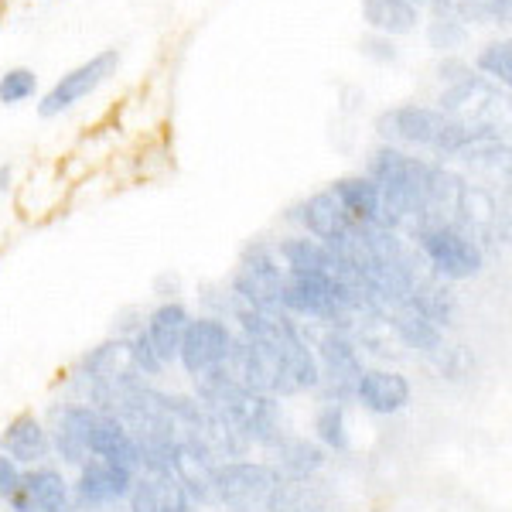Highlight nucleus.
I'll return each instance as SVG.
<instances>
[{"label": "nucleus", "mask_w": 512, "mask_h": 512, "mask_svg": "<svg viewBox=\"0 0 512 512\" xmlns=\"http://www.w3.org/2000/svg\"><path fill=\"white\" fill-rule=\"evenodd\" d=\"M198 403H202L212 417H219L229 431H236L246 444L274 448L280 437H284L277 396L246 390V386L233 383L222 369L198 379Z\"/></svg>", "instance_id": "1"}, {"label": "nucleus", "mask_w": 512, "mask_h": 512, "mask_svg": "<svg viewBox=\"0 0 512 512\" xmlns=\"http://www.w3.org/2000/svg\"><path fill=\"white\" fill-rule=\"evenodd\" d=\"M427 171L431 164L410 158L400 147H376L369 158L366 178L376 181L379 188V205H383V226L386 229H403L410 233L417 229L420 212H424V188H427Z\"/></svg>", "instance_id": "2"}, {"label": "nucleus", "mask_w": 512, "mask_h": 512, "mask_svg": "<svg viewBox=\"0 0 512 512\" xmlns=\"http://www.w3.org/2000/svg\"><path fill=\"white\" fill-rule=\"evenodd\" d=\"M379 137L390 147H424V151H437L444 158H451L454 147L468 137V130L458 120H451L448 113L431 110V106H393L376 117Z\"/></svg>", "instance_id": "3"}, {"label": "nucleus", "mask_w": 512, "mask_h": 512, "mask_svg": "<svg viewBox=\"0 0 512 512\" xmlns=\"http://www.w3.org/2000/svg\"><path fill=\"white\" fill-rule=\"evenodd\" d=\"M420 260L437 280H475L485 270V250L458 226H420L417 233Z\"/></svg>", "instance_id": "4"}, {"label": "nucleus", "mask_w": 512, "mask_h": 512, "mask_svg": "<svg viewBox=\"0 0 512 512\" xmlns=\"http://www.w3.org/2000/svg\"><path fill=\"white\" fill-rule=\"evenodd\" d=\"M308 345L315 349V359L321 369V383L315 390L321 393V403L355 400V383H359L362 369H366L355 335L345 332V328H321L315 335V342H308Z\"/></svg>", "instance_id": "5"}, {"label": "nucleus", "mask_w": 512, "mask_h": 512, "mask_svg": "<svg viewBox=\"0 0 512 512\" xmlns=\"http://www.w3.org/2000/svg\"><path fill=\"white\" fill-rule=\"evenodd\" d=\"M284 482L270 461H222L216 468L219 506L226 512H267Z\"/></svg>", "instance_id": "6"}, {"label": "nucleus", "mask_w": 512, "mask_h": 512, "mask_svg": "<svg viewBox=\"0 0 512 512\" xmlns=\"http://www.w3.org/2000/svg\"><path fill=\"white\" fill-rule=\"evenodd\" d=\"M280 287H284V267L274 243H253L246 246L243 260H239L229 291L239 301L253 304L260 311H280Z\"/></svg>", "instance_id": "7"}, {"label": "nucleus", "mask_w": 512, "mask_h": 512, "mask_svg": "<svg viewBox=\"0 0 512 512\" xmlns=\"http://www.w3.org/2000/svg\"><path fill=\"white\" fill-rule=\"evenodd\" d=\"M229 349H233V328H229V321H222L216 315H202L188 321L178 345V362L188 376L205 379L226 366Z\"/></svg>", "instance_id": "8"}, {"label": "nucleus", "mask_w": 512, "mask_h": 512, "mask_svg": "<svg viewBox=\"0 0 512 512\" xmlns=\"http://www.w3.org/2000/svg\"><path fill=\"white\" fill-rule=\"evenodd\" d=\"M117 69H120V52H117V48H106V52L93 55L89 62H82L72 72H65V76L55 82L45 96H41L38 113L45 120H52V117H59V113H65V110H72V106L82 103L86 96H93L106 79L117 76Z\"/></svg>", "instance_id": "9"}, {"label": "nucleus", "mask_w": 512, "mask_h": 512, "mask_svg": "<svg viewBox=\"0 0 512 512\" xmlns=\"http://www.w3.org/2000/svg\"><path fill=\"white\" fill-rule=\"evenodd\" d=\"M437 103V110L458 120L465 130H499V103H506V96H499V89L482 76H468L444 89Z\"/></svg>", "instance_id": "10"}, {"label": "nucleus", "mask_w": 512, "mask_h": 512, "mask_svg": "<svg viewBox=\"0 0 512 512\" xmlns=\"http://www.w3.org/2000/svg\"><path fill=\"white\" fill-rule=\"evenodd\" d=\"M137 482V472L123 465H113V461L103 458H89L79 465V478L72 485V499H76L79 509H106V506H117L130 495Z\"/></svg>", "instance_id": "11"}, {"label": "nucleus", "mask_w": 512, "mask_h": 512, "mask_svg": "<svg viewBox=\"0 0 512 512\" xmlns=\"http://www.w3.org/2000/svg\"><path fill=\"white\" fill-rule=\"evenodd\" d=\"M454 226L465 229L482 250H485V243L499 246V243H506V236H509L506 216H502L495 195L482 185H468V181L461 185L458 205H454Z\"/></svg>", "instance_id": "12"}, {"label": "nucleus", "mask_w": 512, "mask_h": 512, "mask_svg": "<svg viewBox=\"0 0 512 512\" xmlns=\"http://www.w3.org/2000/svg\"><path fill=\"white\" fill-rule=\"evenodd\" d=\"M11 512H72L76 499H72V485L65 475L52 465H35L21 472V482L14 495L7 499Z\"/></svg>", "instance_id": "13"}, {"label": "nucleus", "mask_w": 512, "mask_h": 512, "mask_svg": "<svg viewBox=\"0 0 512 512\" xmlns=\"http://www.w3.org/2000/svg\"><path fill=\"white\" fill-rule=\"evenodd\" d=\"M216 468L219 461L205 448H198L195 441H175V448H171V475L178 478V485L195 506H219Z\"/></svg>", "instance_id": "14"}, {"label": "nucleus", "mask_w": 512, "mask_h": 512, "mask_svg": "<svg viewBox=\"0 0 512 512\" xmlns=\"http://www.w3.org/2000/svg\"><path fill=\"white\" fill-rule=\"evenodd\" d=\"M274 345L277 355V396H297V393H315L321 383V369L315 359V349L301 332L287 335Z\"/></svg>", "instance_id": "15"}, {"label": "nucleus", "mask_w": 512, "mask_h": 512, "mask_svg": "<svg viewBox=\"0 0 512 512\" xmlns=\"http://www.w3.org/2000/svg\"><path fill=\"white\" fill-rule=\"evenodd\" d=\"M76 376H79V383H86V386H117V383L144 379L137 373V362H134V352H130L127 338H106L96 349H89L79 359Z\"/></svg>", "instance_id": "16"}, {"label": "nucleus", "mask_w": 512, "mask_h": 512, "mask_svg": "<svg viewBox=\"0 0 512 512\" xmlns=\"http://www.w3.org/2000/svg\"><path fill=\"white\" fill-rule=\"evenodd\" d=\"M410 396H414V386L400 369H362L359 383H355V400L376 417H393L407 410Z\"/></svg>", "instance_id": "17"}, {"label": "nucleus", "mask_w": 512, "mask_h": 512, "mask_svg": "<svg viewBox=\"0 0 512 512\" xmlns=\"http://www.w3.org/2000/svg\"><path fill=\"white\" fill-rule=\"evenodd\" d=\"M297 219H301L304 233L321 239V243H325L332 253H338L345 243H349V239L355 236V229H362V226H355L349 216H345L342 205L335 202L332 192L311 195L308 202L301 205V216H297Z\"/></svg>", "instance_id": "18"}, {"label": "nucleus", "mask_w": 512, "mask_h": 512, "mask_svg": "<svg viewBox=\"0 0 512 512\" xmlns=\"http://www.w3.org/2000/svg\"><path fill=\"white\" fill-rule=\"evenodd\" d=\"M0 451L21 468L45 465V458H52V434L41 424V417L18 414L0 434Z\"/></svg>", "instance_id": "19"}, {"label": "nucleus", "mask_w": 512, "mask_h": 512, "mask_svg": "<svg viewBox=\"0 0 512 512\" xmlns=\"http://www.w3.org/2000/svg\"><path fill=\"white\" fill-rule=\"evenodd\" d=\"M89 458H103L130 468V472H140V448L134 434L113 414H103V410H96L93 424H89Z\"/></svg>", "instance_id": "20"}, {"label": "nucleus", "mask_w": 512, "mask_h": 512, "mask_svg": "<svg viewBox=\"0 0 512 512\" xmlns=\"http://www.w3.org/2000/svg\"><path fill=\"white\" fill-rule=\"evenodd\" d=\"M127 502L130 512H198L175 475H137Z\"/></svg>", "instance_id": "21"}, {"label": "nucleus", "mask_w": 512, "mask_h": 512, "mask_svg": "<svg viewBox=\"0 0 512 512\" xmlns=\"http://www.w3.org/2000/svg\"><path fill=\"white\" fill-rule=\"evenodd\" d=\"M188 321H192V311L181 301H161L154 311H147L144 335H147V342L154 345V352H158V359L164 366L178 362V345H181V335H185Z\"/></svg>", "instance_id": "22"}, {"label": "nucleus", "mask_w": 512, "mask_h": 512, "mask_svg": "<svg viewBox=\"0 0 512 512\" xmlns=\"http://www.w3.org/2000/svg\"><path fill=\"white\" fill-rule=\"evenodd\" d=\"M386 325H390L393 338L400 345L424 355H434L437 349H444V328H437L424 311H417L410 301H400L386 311Z\"/></svg>", "instance_id": "23"}, {"label": "nucleus", "mask_w": 512, "mask_h": 512, "mask_svg": "<svg viewBox=\"0 0 512 512\" xmlns=\"http://www.w3.org/2000/svg\"><path fill=\"white\" fill-rule=\"evenodd\" d=\"M96 407L89 403H69V407L59 410V420H55L52 434V451H59V458H65L69 465H82L89 461V424H93Z\"/></svg>", "instance_id": "24"}, {"label": "nucleus", "mask_w": 512, "mask_h": 512, "mask_svg": "<svg viewBox=\"0 0 512 512\" xmlns=\"http://www.w3.org/2000/svg\"><path fill=\"white\" fill-rule=\"evenodd\" d=\"M328 192L335 195V202L342 205V212L355 226H362V229L383 226V205H379V188L373 178H366V175L338 178Z\"/></svg>", "instance_id": "25"}, {"label": "nucleus", "mask_w": 512, "mask_h": 512, "mask_svg": "<svg viewBox=\"0 0 512 512\" xmlns=\"http://www.w3.org/2000/svg\"><path fill=\"white\" fill-rule=\"evenodd\" d=\"M274 454H277L274 468L284 482H311V478H318V472L328 461V454L318 441H308V437H287V434L274 444Z\"/></svg>", "instance_id": "26"}, {"label": "nucleus", "mask_w": 512, "mask_h": 512, "mask_svg": "<svg viewBox=\"0 0 512 512\" xmlns=\"http://www.w3.org/2000/svg\"><path fill=\"white\" fill-rule=\"evenodd\" d=\"M277 256H280V267L287 270H308V274H342V263L338 256L328 250L321 239L315 236H287L277 243Z\"/></svg>", "instance_id": "27"}, {"label": "nucleus", "mask_w": 512, "mask_h": 512, "mask_svg": "<svg viewBox=\"0 0 512 512\" xmlns=\"http://www.w3.org/2000/svg\"><path fill=\"white\" fill-rule=\"evenodd\" d=\"M451 158H458L468 168H489V171H506L509 168V144L506 137H499V130H468V137L454 147Z\"/></svg>", "instance_id": "28"}, {"label": "nucleus", "mask_w": 512, "mask_h": 512, "mask_svg": "<svg viewBox=\"0 0 512 512\" xmlns=\"http://www.w3.org/2000/svg\"><path fill=\"white\" fill-rule=\"evenodd\" d=\"M362 18L373 28V35L393 38L410 35L420 21V11L410 0H362Z\"/></svg>", "instance_id": "29"}, {"label": "nucleus", "mask_w": 512, "mask_h": 512, "mask_svg": "<svg viewBox=\"0 0 512 512\" xmlns=\"http://www.w3.org/2000/svg\"><path fill=\"white\" fill-rule=\"evenodd\" d=\"M267 512H328V495L315 478L311 482H280Z\"/></svg>", "instance_id": "30"}, {"label": "nucleus", "mask_w": 512, "mask_h": 512, "mask_svg": "<svg viewBox=\"0 0 512 512\" xmlns=\"http://www.w3.org/2000/svg\"><path fill=\"white\" fill-rule=\"evenodd\" d=\"M407 301L414 304L417 311H424L437 328H448L454 325V318H458V297H454V291L444 280H427V284L417 287Z\"/></svg>", "instance_id": "31"}, {"label": "nucleus", "mask_w": 512, "mask_h": 512, "mask_svg": "<svg viewBox=\"0 0 512 512\" xmlns=\"http://www.w3.org/2000/svg\"><path fill=\"white\" fill-rule=\"evenodd\" d=\"M311 427H315V437H318V444L325 451L345 454V451L352 448L349 410H345V403H321V407L315 410V420H311Z\"/></svg>", "instance_id": "32"}, {"label": "nucleus", "mask_w": 512, "mask_h": 512, "mask_svg": "<svg viewBox=\"0 0 512 512\" xmlns=\"http://www.w3.org/2000/svg\"><path fill=\"white\" fill-rule=\"evenodd\" d=\"M478 72H482L485 79L495 82V86H509L512 82V45L509 41H492V45H485L482 52H478Z\"/></svg>", "instance_id": "33"}, {"label": "nucleus", "mask_w": 512, "mask_h": 512, "mask_svg": "<svg viewBox=\"0 0 512 512\" xmlns=\"http://www.w3.org/2000/svg\"><path fill=\"white\" fill-rule=\"evenodd\" d=\"M434 366L441 379H451V383H461V379H468L475 373V355L468 345H451V349H437L434 355Z\"/></svg>", "instance_id": "34"}, {"label": "nucleus", "mask_w": 512, "mask_h": 512, "mask_svg": "<svg viewBox=\"0 0 512 512\" xmlns=\"http://www.w3.org/2000/svg\"><path fill=\"white\" fill-rule=\"evenodd\" d=\"M437 18H451L458 24H489V0H431Z\"/></svg>", "instance_id": "35"}, {"label": "nucleus", "mask_w": 512, "mask_h": 512, "mask_svg": "<svg viewBox=\"0 0 512 512\" xmlns=\"http://www.w3.org/2000/svg\"><path fill=\"white\" fill-rule=\"evenodd\" d=\"M468 41V28L451 18H434L431 24H427V45L434 48V52L441 55H451L458 52V48H465Z\"/></svg>", "instance_id": "36"}, {"label": "nucleus", "mask_w": 512, "mask_h": 512, "mask_svg": "<svg viewBox=\"0 0 512 512\" xmlns=\"http://www.w3.org/2000/svg\"><path fill=\"white\" fill-rule=\"evenodd\" d=\"M38 89V76L31 69H7L0 76V103L4 106H18L24 99H31Z\"/></svg>", "instance_id": "37"}, {"label": "nucleus", "mask_w": 512, "mask_h": 512, "mask_svg": "<svg viewBox=\"0 0 512 512\" xmlns=\"http://www.w3.org/2000/svg\"><path fill=\"white\" fill-rule=\"evenodd\" d=\"M359 52L366 55V59L379 62V65H393L396 59H400V52L393 48V41L383 38V35H366L359 41Z\"/></svg>", "instance_id": "38"}, {"label": "nucleus", "mask_w": 512, "mask_h": 512, "mask_svg": "<svg viewBox=\"0 0 512 512\" xmlns=\"http://www.w3.org/2000/svg\"><path fill=\"white\" fill-rule=\"evenodd\" d=\"M144 311L140 308H123L113 318V338H134L137 332H144Z\"/></svg>", "instance_id": "39"}, {"label": "nucleus", "mask_w": 512, "mask_h": 512, "mask_svg": "<svg viewBox=\"0 0 512 512\" xmlns=\"http://www.w3.org/2000/svg\"><path fill=\"white\" fill-rule=\"evenodd\" d=\"M21 472L24 468L14 465V461L0 451V502H7L14 495V489H18V482H21Z\"/></svg>", "instance_id": "40"}, {"label": "nucleus", "mask_w": 512, "mask_h": 512, "mask_svg": "<svg viewBox=\"0 0 512 512\" xmlns=\"http://www.w3.org/2000/svg\"><path fill=\"white\" fill-rule=\"evenodd\" d=\"M468 76H472V65L461 62V59H451V55H444V62L437 65V79L448 82V86H454V82H461Z\"/></svg>", "instance_id": "41"}, {"label": "nucleus", "mask_w": 512, "mask_h": 512, "mask_svg": "<svg viewBox=\"0 0 512 512\" xmlns=\"http://www.w3.org/2000/svg\"><path fill=\"white\" fill-rule=\"evenodd\" d=\"M181 291V280L171 277V274H161L158 280H154V294L161 297V301H175Z\"/></svg>", "instance_id": "42"}, {"label": "nucleus", "mask_w": 512, "mask_h": 512, "mask_svg": "<svg viewBox=\"0 0 512 512\" xmlns=\"http://www.w3.org/2000/svg\"><path fill=\"white\" fill-rule=\"evenodd\" d=\"M512 0H489V24H509Z\"/></svg>", "instance_id": "43"}, {"label": "nucleus", "mask_w": 512, "mask_h": 512, "mask_svg": "<svg viewBox=\"0 0 512 512\" xmlns=\"http://www.w3.org/2000/svg\"><path fill=\"white\" fill-rule=\"evenodd\" d=\"M11 178H14L11 164H0V192H7V188H11Z\"/></svg>", "instance_id": "44"}, {"label": "nucleus", "mask_w": 512, "mask_h": 512, "mask_svg": "<svg viewBox=\"0 0 512 512\" xmlns=\"http://www.w3.org/2000/svg\"><path fill=\"white\" fill-rule=\"evenodd\" d=\"M410 4H414V7H420V4H431V0H410Z\"/></svg>", "instance_id": "45"}]
</instances>
